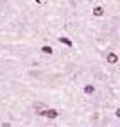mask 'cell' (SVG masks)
I'll list each match as a JSON object with an SVG mask.
<instances>
[{"label":"cell","mask_w":120,"mask_h":127,"mask_svg":"<svg viewBox=\"0 0 120 127\" xmlns=\"http://www.w3.org/2000/svg\"><path fill=\"white\" fill-rule=\"evenodd\" d=\"M32 107H34V111H36L38 115H43V113L47 111V109H48L43 102H34V106H32Z\"/></svg>","instance_id":"6da1fadb"},{"label":"cell","mask_w":120,"mask_h":127,"mask_svg":"<svg viewBox=\"0 0 120 127\" xmlns=\"http://www.w3.org/2000/svg\"><path fill=\"white\" fill-rule=\"evenodd\" d=\"M57 115H59V111H56V109H47L43 113V116H47V118H57Z\"/></svg>","instance_id":"7a4b0ae2"},{"label":"cell","mask_w":120,"mask_h":127,"mask_svg":"<svg viewBox=\"0 0 120 127\" xmlns=\"http://www.w3.org/2000/svg\"><path fill=\"white\" fill-rule=\"evenodd\" d=\"M117 61H118V56H117V54H108V63L115 64Z\"/></svg>","instance_id":"3957f363"},{"label":"cell","mask_w":120,"mask_h":127,"mask_svg":"<svg viewBox=\"0 0 120 127\" xmlns=\"http://www.w3.org/2000/svg\"><path fill=\"white\" fill-rule=\"evenodd\" d=\"M93 14H95V16H102V14H104V9H102L100 5H97L95 9H93Z\"/></svg>","instance_id":"277c9868"},{"label":"cell","mask_w":120,"mask_h":127,"mask_svg":"<svg viewBox=\"0 0 120 127\" xmlns=\"http://www.w3.org/2000/svg\"><path fill=\"white\" fill-rule=\"evenodd\" d=\"M93 91H95V88H93L91 84H88V86H84V93H88V95H90V93H93Z\"/></svg>","instance_id":"5b68a950"},{"label":"cell","mask_w":120,"mask_h":127,"mask_svg":"<svg viewBox=\"0 0 120 127\" xmlns=\"http://www.w3.org/2000/svg\"><path fill=\"white\" fill-rule=\"evenodd\" d=\"M41 52H43V54H52V48H50V47H41Z\"/></svg>","instance_id":"8992f818"},{"label":"cell","mask_w":120,"mask_h":127,"mask_svg":"<svg viewBox=\"0 0 120 127\" xmlns=\"http://www.w3.org/2000/svg\"><path fill=\"white\" fill-rule=\"evenodd\" d=\"M59 41H61V43H65V45H68V47H72V41L68 39V38H59Z\"/></svg>","instance_id":"52a82bcc"},{"label":"cell","mask_w":120,"mask_h":127,"mask_svg":"<svg viewBox=\"0 0 120 127\" xmlns=\"http://www.w3.org/2000/svg\"><path fill=\"white\" fill-rule=\"evenodd\" d=\"M2 127H11V125H9V124H4V125H2Z\"/></svg>","instance_id":"ba28073f"}]
</instances>
